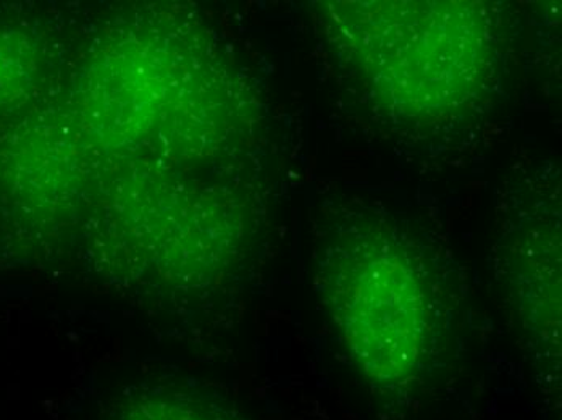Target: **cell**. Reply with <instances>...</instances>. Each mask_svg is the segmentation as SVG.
<instances>
[{
  "label": "cell",
  "mask_w": 562,
  "mask_h": 420,
  "mask_svg": "<svg viewBox=\"0 0 562 420\" xmlns=\"http://www.w3.org/2000/svg\"><path fill=\"white\" fill-rule=\"evenodd\" d=\"M113 420H243L217 396L193 390H153L133 395Z\"/></svg>",
  "instance_id": "3"
},
{
  "label": "cell",
  "mask_w": 562,
  "mask_h": 420,
  "mask_svg": "<svg viewBox=\"0 0 562 420\" xmlns=\"http://www.w3.org/2000/svg\"><path fill=\"white\" fill-rule=\"evenodd\" d=\"M331 49L392 121L437 128L474 111L492 83L495 36L472 2H331Z\"/></svg>",
  "instance_id": "1"
},
{
  "label": "cell",
  "mask_w": 562,
  "mask_h": 420,
  "mask_svg": "<svg viewBox=\"0 0 562 420\" xmlns=\"http://www.w3.org/2000/svg\"><path fill=\"white\" fill-rule=\"evenodd\" d=\"M36 71V54L29 37L0 30V109L25 98Z\"/></svg>",
  "instance_id": "4"
},
{
  "label": "cell",
  "mask_w": 562,
  "mask_h": 420,
  "mask_svg": "<svg viewBox=\"0 0 562 420\" xmlns=\"http://www.w3.org/2000/svg\"><path fill=\"white\" fill-rule=\"evenodd\" d=\"M317 293L369 384L401 391L419 384L440 353L443 300L424 249L379 217L337 225L318 259Z\"/></svg>",
  "instance_id": "2"
}]
</instances>
